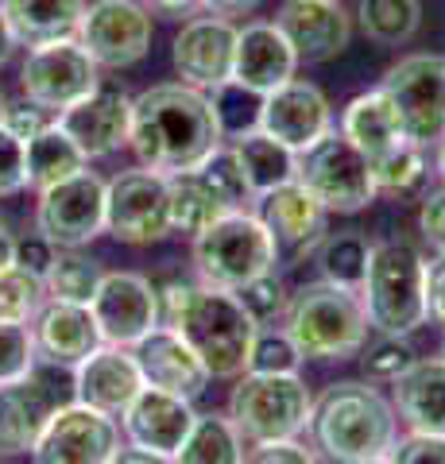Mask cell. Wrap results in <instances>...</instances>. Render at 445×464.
I'll return each mask as SVG.
<instances>
[{"mask_svg":"<svg viewBox=\"0 0 445 464\" xmlns=\"http://www.w3.org/2000/svg\"><path fill=\"white\" fill-rule=\"evenodd\" d=\"M276 24L298 63H329L353 39V16L341 8V0H286Z\"/></svg>","mask_w":445,"mask_h":464,"instance_id":"cell-23","label":"cell"},{"mask_svg":"<svg viewBox=\"0 0 445 464\" xmlns=\"http://www.w3.org/2000/svg\"><path fill=\"white\" fill-rule=\"evenodd\" d=\"M12 51H16V39H12V32H8V24H5V16H0V66L12 58Z\"/></svg>","mask_w":445,"mask_h":464,"instance_id":"cell-57","label":"cell"},{"mask_svg":"<svg viewBox=\"0 0 445 464\" xmlns=\"http://www.w3.org/2000/svg\"><path fill=\"white\" fill-rule=\"evenodd\" d=\"M264 0H202V12L209 16H221V20H237V16H248L256 12Z\"/></svg>","mask_w":445,"mask_h":464,"instance_id":"cell-53","label":"cell"},{"mask_svg":"<svg viewBox=\"0 0 445 464\" xmlns=\"http://www.w3.org/2000/svg\"><path fill=\"white\" fill-rule=\"evenodd\" d=\"M422 295H426V322H434L445 333V256L426 259Z\"/></svg>","mask_w":445,"mask_h":464,"instance_id":"cell-51","label":"cell"},{"mask_svg":"<svg viewBox=\"0 0 445 464\" xmlns=\"http://www.w3.org/2000/svg\"><path fill=\"white\" fill-rule=\"evenodd\" d=\"M0 464H8V460H0Z\"/></svg>","mask_w":445,"mask_h":464,"instance_id":"cell-62","label":"cell"},{"mask_svg":"<svg viewBox=\"0 0 445 464\" xmlns=\"http://www.w3.org/2000/svg\"><path fill=\"white\" fill-rule=\"evenodd\" d=\"M314 411V395L303 383V375H260L240 372L237 387L228 395V418L248 445L260 441H286L306 433Z\"/></svg>","mask_w":445,"mask_h":464,"instance_id":"cell-7","label":"cell"},{"mask_svg":"<svg viewBox=\"0 0 445 464\" xmlns=\"http://www.w3.org/2000/svg\"><path fill=\"white\" fill-rule=\"evenodd\" d=\"M206 97H209V112H213V121H218L221 140H240V136H248L260 128L264 93H256L248 85L228 78L221 85H213Z\"/></svg>","mask_w":445,"mask_h":464,"instance_id":"cell-38","label":"cell"},{"mask_svg":"<svg viewBox=\"0 0 445 464\" xmlns=\"http://www.w3.org/2000/svg\"><path fill=\"white\" fill-rule=\"evenodd\" d=\"M337 132L349 143H356V148H361L368 159L383 155L387 148H395V143L403 140L399 112H395L392 97H387L380 85H376V90H368V93H356L349 105H344Z\"/></svg>","mask_w":445,"mask_h":464,"instance_id":"cell-29","label":"cell"},{"mask_svg":"<svg viewBox=\"0 0 445 464\" xmlns=\"http://www.w3.org/2000/svg\"><path fill=\"white\" fill-rule=\"evenodd\" d=\"M12 264H16V237L0 225V271H8Z\"/></svg>","mask_w":445,"mask_h":464,"instance_id":"cell-56","label":"cell"},{"mask_svg":"<svg viewBox=\"0 0 445 464\" xmlns=\"http://www.w3.org/2000/svg\"><path fill=\"white\" fill-rule=\"evenodd\" d=\"M198 174L213 186V194L225 201V209H248L256 201V194L248 190V182H244V170L237 163L233 148H218L202 167H198Z\"/></svg>","mask_w":445,"mask_h":464,"instance_id":"cell-41","label":"cell"},{"mask_svg":"<svg viewBox=\"0 0 445 464\" xmlns=\"http://www.w3.org/2000/svg\"><path fill=\"white\" fill-rule=\"evenodd\" d=\"M132 356H136V364L143 372V383L163 387V391H170V395H182L190 402L198 395H206L209 372H206L202 360H198L194 348L186 344V337L179 329L155 325L148 337H140L132 344Z\"/></svg>","mask_w":445,"mask_h":464,"instance_id":"cell-24","label":"cell"},{"mask_svg":"<svg viewBox=\"0 0 445 464\" xmlns=\"http://www.w3.org/2000/svg\"><path fill=\"white\" fill-rule=\"evenodd\" d=\"M441 356H445V341H441Z\"/></svg>","mask_w":445,"mask_h":464,"instance_id":"cell-61","label":"cell"},{"mask_svg":"<svg viewBox=\"0 0 445 464\" xmlns=\"http://www.w3.org/2000/svg\"><path fill=\"white\" fill-rule=\"evenodd\" d=\"M434 148H438V151H434V167H438V174H441V182H445V136H441V140L434 143Z\"/></svg>","mask_w":445,"mask_h":464,"instance_id":"cell-58","label":"cell"},{"mask_svg":"<svg viewBox=\"0 0 445 464\" xmlns=\"http://www.w3.org/2000/svg\"><path fill=\"white\" fill-rule=\"evenodd\" d=\"M298 182L322 201L329 213H361L376 201V179L372 159L344 140L337 128H329L322 140H314L306 151H298Z\"/></svg>","mask_w":445,"mask_h":464,"instance_id":"cell-8","label":"cell"},{"mask_svg":"<svg viewBox=\"0 0 445 464\" xmlns=\"http://www.w3.org/2000/svg\"><path fill=\"white\" fill-rule=\"evenodd\" d=\"M47 302V286L35 275H27L24 267L12 264L8 271H0V322H35V314Z\"/></svg>","mask_w":445,"mask_h":464,"instance_id":"cell-39","label":"cell"},{"mask_svg":"<svg viewBox=\"0 0 445 464\" xmlns=\"http://www.w3.org/2000/svg\"><path fill=\"white\" fill-rule=\"evenodd\" d=\"M233 295L240 298V306L248 310V317L256 325H267V322H276V317H283L286 302H291V290H286V283L279 279L276 271H267V275H260V279L244 283L240 290H233Z\"/></svg>","mask_w":445,"mask_h":464,"instance_id":"cell-43","label":"cell"},{"mask_svg":"<svg viewBox=\"0 0 445 464\" xmlns=\"http://www.w3.org/2000/svg\"><path fill=\"white\" fill-rule=\"evenodd\" d=\"M256 201H260V221L267 225V232L279 244V259L283 256H291V259L314 256L318 240L325 237L329 209L306 190L303 182L291 179V182L276 186V190H267Z\"/></svg>","mask_w":445,"mask_h":464,"instance_id":"cell-21","label":"cell"},{"mask_svg":"<svg viewBox=\"0 0 445 464\" xmlns=\"http://www.w3.org/2000/svg\"><path fill=\"white\" fill-rule=\"evenodd\" d=\"M54 244L47 240V237H16V267H24L27 275H35V279H43V275L51 271V264H54Z\"/></svg>","mask_w":445,"mask_h":464,"instance_id":"cell-52","label":"cell"},{"mask_svg":"<svg viewBox=\"0 0 445 464\" xmlns=\"http://www.w3.org/2000/svg\"><path fill=\"white\" fill-rule=\"evenodd\" d=\"M283 329L298 344L303 360H349V356H361L372 325H368L361 290L318 279L291 290Z\"/></svg>","mask_w":445,"mask_h":464,"instance_id":"cell-3","label":"cell"},{"mask_svg":"<svg viewBox=\"0 0 445 464\" xmlns=\"http://www.w3.org/2000/svg\"><path fill=\"white\" fill-rule=\"evenodd\" d=\"M233 155H237V163L244 170V182H248V190L256 198H264L267 190L291 182L298 174V151H291L279 140H271L267 132H260V128L233 140Z\"/></svg>","mask_w":445,"mask_h":464,"instance_id":"cell-30","label":"cell"},{"mask_svg":"<svg viewBox=\"0 0 445 464\" xmlns=\"http://www.w3.org/2000/svg\"><path fill=\"white\" fill-rule=\"evenodd\" d=\"M426 148L411 140H399L395 148H387L383 155L372 159V179H376V194L387 198H407L426 182Z\"/></svg>","mask_w":445,"mask_h":464,"instance_id":"cell-37","label":"cell"},{"mask_svg":"<svg viewBox=\"0 0 445 464\" xmlns=\"http://www.w3.org/2000/svg\"><path fill=\"white\" fill-rule=\"evenodd\" d=\"M194 418H198V411H194L190 399L143 383L140 395L128 402V411L121 414V433H124L128 445L175 460V453L186 441V433H190V426H194Z\"/></svg>","mask_w":445,"mask_h":464,"instance_id":"cell-20","label":"cell"},{"mask_svg":"<svg viewBox=\"0 0 445 464\" xmlns=\"http://www.w3.org/2000/svg\"><path fill=\"white\" fill-rule=\"evenodd\" d=\"M419 232H422V240L430 244V248H434V256H445V186L422 198Z\"/></svg>","mask_w":445,"mask_h":464,"instance_id":"cell-49","label":"cell"},{"mask_svg":"<svg viewBox=\"0 0 445 464\" xmlns=\"http://www.w3.org/2000/svg\"><path fill=\"white\" fill-rule=\"evenodd\" d=\"M244 464H322V460L298 438H286V441H260L244 449Z\"/></svg>","mask_w":445,"mask_h":464,"instance_id":"cell-47","label":"cell"},{"mask_svg":"<svg viewBox=\"0 0 445 464\" xmlns=\"http://www.w3.org/2000/svg\"><path fill=\"white\" fill-rule=\"evenodd\" d=\"M27 190V143L0 124V198Z\"/></svg>","mask_w":445,"mask_h":464,"instance_id":"cell-45","label":"cell"},{"mask_svg":"<svg viewBox=\"0 0 445 464\" xmlns=\"http://www.w3.org/2000/svg\"><path fill=\"white\" fill-rule=\"evenodd\" d=\"M198 286L202 283H186V279H167L163 286H155V298H160V325H175L182 310L194 302Z\"/></svg>","mask_w":445,"mask_h":464,"instance_id":"cell-50","label":"cell"},{"mask_svg":"<svg viewBox=\"0 0 445 464\" xmlns=\"http://www.w3.org/2000/svg\"><path fill=\"white\" fill-rule=\"evenodd\" d=\"M356 27L376 47H403L422 27V0H356Z\"/></svg>","mask_w":445,"mask_h":464,"instance_id":"cell-34","label":"cell"},{"mask_svg":"<svg viewBox=\"0 0 445 464\" xmlns=\"http://www.w3.org/2000/svg\"><path fill=\"white\" fill-rule=\"evenodd\" d=\"M368 248L372 244L361 237V232H325L314 248V259H318V271L325 283L361 290L364 271H368Z\"/></svg>","mask_w":445,"mask_h":464,"instance_id":"cell-36","label":"cell"},{"mask_svg":"<svg viewBox=\"0 0 445 464\" xmlns=\"http://www.w3.org/2000/svg\"><path fill=\"white\" fill-rule=\"evenodd\" d=\"M151 12L140 0H90L74 39L102 70H128L151 51Z\"/></svg>","mask_w":445,"mask_h":464,"instance_id":"cell-14","label":"cell"},{"mask_svg":"<svg viewBox=\"0 0 445 464\" xmlns=\"http://www.w3.org/2000/svg\"><path fill=\"white\" fill-rule=\"evenodd\" d=\"M102 279H105V271L90 252L59 248L54 252L51 271L43 275V286H47V298H54V302H78V306H90Z\"/></svg>","mask_w":445,"mask_h":464,"instance_id":"cell-35","label":"cell"},{"mask_svg":"<svg viewBox=\"0 0 445 464\" xmlns=\"http://www.w3.org/2000/svg\"><path fill=\"white\" fill-rule=\"evenodd\" d=\"M121 449V422L78 399L59 402L32 449L35 464H112Z\"/></svg>","mask_w":445,"mask_h":464,"instance_id":"cell-13","label":"cell"},{"mask_svg":"<svg viewBox=\"0 0 445 464\" xmlns=\"http://www.w3.org/2000/svg\"><path fill=\"white\" fill-rule=\"evenodd\" d=\"M112 464H175V460L160 457V453H148V449H136V445H121Z\"/></svg>","mask_w":445,"mask_h":464,"instance_id":"cell-55","label":"cell"},{"mask_svg":"<svg viewBox=\"0 0 445 464\" xmlns=\"http://www.w3.org/2000/svg\"><path fill=\"white\" fill-rule=\"evenodd\" d=\"M414 360H419V353L411 348L407 337H383L380 333L376 344L361 348V364H364V380L368 383H387L392 387L399 375L414 364Z\"/></svg>","mask_w":445,"mask_h":464,"instance_id":"cell-42","label":"cell"},{"mask_svg":"<svg viewBox=\"0 0 445 464\" xmlns=\"http://www.w3.org/2000/svg\"><path fill=\"white\" fill-rule=\"evenodd\" d=\"M93 322L102 329L105 344L132 348L140 337L160 325V298H155L151 279L136 271H105L102 286L90 302Z\"/></svg>","mask_w":445,"mask_h":464,"instance_id":"cell-15","label":"cell"},{"mask_svg":"<svg viewBox=\"0 0 445 464\" xmlns=\"http://www.w3.org/2000/svg\"><path fill=\"white\" fill-rule=\"evenodd\" d=\"M54 124H59L82 148V155L93 163V159H105L128 143V132H132V97H128L121 85L102 82L90 97L74 101L70 109L54 116Z\"/></svg>","mask_w":445,"mask_h":464,"instance_id":"cell-17","label":"cell"},{"mask_svg":"<svg viewBox=\"0 0 445 464\" xmlns=\"http://www.w3.org/2000/svg\"><path fill=\"white\" fill-rule=\"evenodd\" d=\"M303 368V353L298 344L286 337V329H256L252 348H248V364L244 372H260V375H291Z\"/></svg>","mask_w":445,"mask_h":464,"instance_id":"cell-40","label":"cell"},{"mask_svg":"<svg viewBox=\"0 0 445 464\" xmlns=\"http://www.w3.org/2000/svg\"><path fill=\"white\" fill-rule=\"evenodd\" d=\"M105 232L132 248L167 240L170 232V198H167V174H155L148 167L121 170L109 182L105 194Z\"/></svg>","mask_w":445,"mask_h":464,"instance_id":"cell-12","label":"cell"},{"mask_svg":"<svg viewBox=\"0 0 445 464\" xmlns=\"http://www.w3.org/2000/svg\"><path fill=\"white\" fill-rule=\"evenodd\" d=\"M170 329H179L186 337V344L206 364L209 380H237L244 364H248V348L260 325L248 317V310L240 306L233 290L198 286L194 302L182 310V317Z\"/></svg>","mask_w":445,"mask_h":464,"instance_id":"cell-6","label":"cell"},{"mask_svg":"<svg viewBox=\"0 0 445 464\" xmlns=\"http://www.w3.org/2000/svg\"><path fill=\"white\" fill-rule=\"evenodd\" d=\"M298 70V54L279 32L276 20H252L237 27L233 47V82L248 85L256 93H271L283 82H291Z\"/></svg>","mask_w":445,"mask_h":464,"instance_id":"cell-25","label":"cell"},{"mask_svg":"<svg viewBox=\"0 0 445 464\" xmlns=\"http://www.w3.org/2000/svg\"><path fill=\"white\" fill-rule=\"evenodd\" d=\"M175 464H244V438L228 414L206 411L194 418Z\"/></svg>","mask_w":445,"mask_h":464,"instance_id":"cell-33","label":"cell"},{"mask_svg":"<svg viewBox=\"0 0 445 464\" xmlns=\"http://www.w3.org/2000/svg\"><path fill=\"white\" fill-rule=\"evenodd\" d=\"M426 259L411 240H380L368 248L361 302L368 325L383 337H411L426 325Z\"/></svg>","mask_w":445,"mask_h":464,"instance_id":"cell-4","label":"cell"},{"mask_svg":"<svg viewBox=\"0 0 445 464\" xmlns=\"http://www.w3.org/2000/svg\"><path fill=\"white\" fill-rule=\"evenodd\" d=\"M102 85V66L90 58V51L70 35L32 47L20 66V90L27 101H35L39 109L59 116L74 101L90 97Z\"/></svg>","mask_w":445,"mask_h":464,"instance_id":"cell-11","label":"cell"},{"mask_svg":"<svg viewBox=\"0 0 445 464\" xmlns=\"http://www.w3.org/2000/svg\"><path fill=\"white\" fill-rule=\"evenodd\" d=\"M279 267V244L252 209H233L194 237L198 283L213 290H240L244 283Z\"/></svg>","mask_w":445,"mask_h":464,"instance_id":"cell-5","label":"cell"},{"mask_svg":"<svg viewBox=\"0 0 445 464\" xmlns=\"http://www.w3.org/2000/svg\"><path fill=\"white\" fill-rule=\"evenodd\" d=\"M334 128V109L329 97L306 78H291L279 90L264 93L260 132L286 143L291 151H306L314 140H322Z\"/></svg>","mask_w":445,"mask_h":464,"instance_id":"cell-19","label":"cell"},{"mask_svg":"<svg viewBox=\"0 0 445 464\" xmlns=\"http://www.w3.org/2000/svg\"><path fill=\"white\" fill-rule=\"evenodd\" d=\"M148 12L155 16H170V20H182V16H194V12H202V0H140Z\"/></svg>","mask_w":445,"mask_h":464,"instance_id":"cell-54","label":"cell"},{"mask_svg":"<svg viewBox=\"0 0 445 464\" xmlns=\"http://www.w3.org/2000/svg\"><path fill=\"white\" fill-rule=\"evenodd\" d=\"M392 402L407 433L445 438V356H419L392 383Z\"/></svg>","mask_w":445,"mask_h":464,"instance_id":"cell-27","label":"cell"},{"mask_svg":"<svg viewBox=\"0 0 445 464\" xmlns=\"http://www.w3.org/2000/svg\"><path fill=\"white\" fill-rule=\"evenodd\" d=\"M167 198H170V228L186 232V237H198L218 217L233 213V209H225V201L213 194V186L198 170L167 174Z\"/></svg>","mask_w":445,"mask_h":464,"instance_id":"cell-31","label":"cell"},{"mask_svg":"<svg viewBox=\"0 0 445 464\" xmlns=\"http://www.w3.org/2000/svg\"><path fill=\"white\" fill-rule=\"evenodd\" d=\"M392 464H445V438L438 433H407L387 453Z\"/></svg>","mask_w":445,"mask_h":464,"instance_id":"cell-46","label":"cell"},{"mask_svg":"<svg viewBox=\"0 0 445 464\" xmlns=\"http://www.w3.org/2000/svg\"><path fill=\"white\" fill-rule=\"evenodd\" d=\"M5 105H8V97H5V90H0V116H5Z\"/></svg>","mask_w":445,"mask_h":464,"instance_id":"cell-60","label":"cell"},{"mask_svg":"<svg viewBox=\"0 0 445 464\" xmlns=\"http://www.w3.org/2000/svg\"><path fill=\"white\" fill-rule=\"evenodd\" d=\"M51 372V364H35L24 380L0 383V460L32 453L47 418L63 402Z\"/></svg>","mask_w":445,"mask_h":464,"instance_id":"cell-16","label":"cell"},{"mask_svg":"<svg viewBox=\"0 0 445 464\" xmlns=\"http://www.w3.org/2000/svg\"><path fill=\"white\" fill-rule=\"evenodd\" d=\"M356 464H392L387 457H372V460H356Z\"/></svg>","mask_w":445,"mask_h":464,"instance_id":"cell-59","label":"cell"},{"mask_svg":"<svg viewBox=\"0 0 445 464\" xmlns=\"http://www.w3.org/2000/svg\"><path fill=\"white\" fill-rule=\"evenodd\" d=\"M0 124H5L16 140L27 143V140H35L43 128L51 124V112H47V109H39L35 101H27V97H24V101H16V105H5V116H0Z\"/></svg>","mask_w":445,"mask_h":464,"instance_id":"cell-48","label":"cell"},{"mask_svg":"<svg viewBox=\"0 0 445 464\" xmlns=\"http://www.w3.org/2000/svg\"><path fill=\"white\" fill-rule=\"evenodd\" d=\"M233 47H237V24L221 16H190L182 24L170 47V63L179 70V82L209 93L213 85L233 78Z\"/></svg>","mask_w":445,"mask_h":464,"instance_id":"cell-18","label":"cell"},{"mask_svg":"<svg viewBox=\"0 0 445 464\" xmlns=\"http://www.w3.org/2000/svg\"><path fill=\"white\" fill-rule=\"evenodd\" d=\"M128 148L140 159V167L155 174L198 170L221 148L209 97L186 82H163L143 90L140 97H132Z\"/></svg>","mask_w":445,"mask_h":464,"instance_id":"cell-1","label":"cell"},{"mask_svg":"<svg viewBox=\"0 0 445 464\" xmlns=\"http://www.w3.org/2000/svg\"><path fill=\"white\" fill-rule=\"evenodd\" d=\"M140 387H143V372L136 364L132 348L121 344H102L93 356H85L74 368V399L112 418L128 411V402L140 395Z\"/></svg>","mask_w":445,"mask_h":464,"instance_id":"cell-26","label":"cell"},{"mask_svg":"<svg viewBox=\"0 0 445 464\" xmlns=\"http://www.w3.org/2000/svg\"><path fill=\"white\" fill-rule=\"evenodd\" d=\"M380 90L392 97L403 140L430 148L445 136V54L403 58L383 74Z\"/></svg>","mask_w":445,"mask_h":464,"instance_id":"cell-10","label":"cell"},{"mask_svg":"<svg viewBox=\"0 0 445 464\" xmlns=\"http://www.w3.org/2000/svg\"><path fill=\"white\" fill-rule=\"evenodd\" d=\"M85 167H90V159L54 121L35 140H27V186L32 190H47V186L63 182Z\"/></svg>","mask_w":445,"mask_h":464,"instance_id":"cell-32","label":"cell"},{"mask_svg":"<svg viewBox=\"0 0 445 464\" xmlns=\"http://www.w3.org/2000/svg\"><path fill=\"white\" fill-rule=\"evenodd\" d=\"M105 194L109 182L90 167L47 186L35 201V232L54 248H85L105 232Z\"/></svg>","mask_w":445,"mask_h":464,"instance_id":"cell-9","label":"cell"},{"mask_svg":"<svg viewBox=\"0 0 445 464\" xmlns=\"http://www.w3.org/2000/svg\"><path fill=\"white\" fill-rule=\"evenodd\" d=\"M39 364L35 337L27 322H0V383L24 380Z\"/></svg>","mask_w":445,"mask_h":464,"instance_id":"cell-44","label":"cell"},{"mask_svg":"<svg viewBox=\"0 0 445 464\" xmlns=\"http://www.w3.org/2000/svg\"><path fill=\"white\" fill-rule=\"evenodd\" d=\"M32 337H35L39 364L70 368V372L105 344L90 306H78V302H54V298L43 302V310L35 314Z\"/></svg>","mask_w":445,"mask_h":464,"instance_id":"cell-22","label":"cell"},{"mask_svg":"<svg viewBox=\"0 0 445 464\" xmlns=\"http://www.w3.org/2000/svg\"><path fill=\"white\" fill-rule=\"evenodd\" d=\"M310 441L334 464H356L372 457H387L399 441L395 402L380 395L376 383L344 380L329 383L310 411Z\"/></svg>","mask_w":445,"mask_h":464,"instance_id":"cell-2","label":"cell"},{"mask_svg":"<svg viewBox=\"0 0 445 464\" xmlns=\"http://www.w3.org/2000/svg\"><path fill=\"white\" fill-rule=\"evenodd\" d=\"M90 0H0V16H5L16 47H43L54 39H70L78 32V20Z\"/></svg>","mask_w":445,"mask_h":464,"instance_id":"cell-28","label":"cell"}]
</instances>
